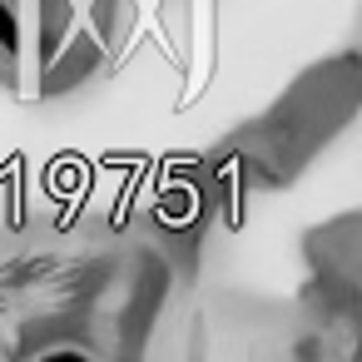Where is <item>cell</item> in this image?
Instances as JSON below:
<instances>
[{"label":"cell","mask_w":362,"mask_h":362,"mask_svg":"<svg viewBox=\"0 0 362 362\" xmlns=\"http://www.w3.org/2000/svg\"><path fill=\"white\" fill-rule=\"evenodd\" d=\"M21 40V25H16V11L0 0V45H16Z\"/></svg>","instance_id":"7a4b0ae2"},{"label":"cell","mask_w":362,"mask_h":362,"mask_svg":"<svg viewBox=\"0 0 362 362\" xmlns=\"http://www.w3.org/2000/svg\"><path fill=\"white\" fill-rule=\"evenodd\" d=\"M55 263L50 258H25V263H11V268H0V288H25L35 278H45Z\"/></svg>","instance_id":"6da1fadb"}]
</instances>
